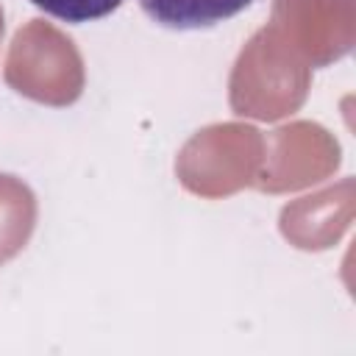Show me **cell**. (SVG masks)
<instances>
[{
	"mask_svg": "<svg viewBox=\"0 0 356 356\" xmlns=\"http://www.w3.org/2000/svg\"><path fill=\"white\" fill-rule=\"evenodd\" d=\"M250 3L253 0H139L142 11L156 25L172 31L214 28L245 11Z\"/></svg>",
	"mask_w": 356,
	"mask_h": 356,
	"instance_id": "obj_1",
	"label": "cell"
},
{
	"mask_svg": "<svg viewBox=\"0 0 356 356\" xmlns=\"http://www.w3.org/2000/svg\"><path fill=\"white\" fill-rule=\"evenodd\" d=\"M31 3L36 8H42L44 14L72 22V25L103 19L122 6V0H31Z\"/></svg>",
	"mask_w": 356,
	"mask_h": 356,
	"instance_id": "obj_2",
	"label": "cell"
}]
</instances>
